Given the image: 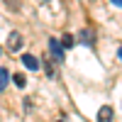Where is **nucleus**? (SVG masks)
I'll return each instance as SVG.
<instances>
[{"mask_svg":"<svg viewBox=\"0 0 122 122\" xmlns=\"http://www.w3.org/2000/svg\"><path fill=\"white\" fill-rule=\"evenodd\" d=\"M112 115H115V110L110 105H103L98 110V122H112Z\"/></svg>","mask_w":122,"mask_h":122,"instance_id":"f257e3e1","label":"nucleus"},{"mask_svg":"<svg viewBox=\"0 0 122 122\" xmlns=\"http://www.w3.org/2000/svg\"><path fill=\"white\" fill-rule=\"evenodd\" d=\"M49 49H51V54H54V59L56 61H61V59H64V49H61V44H59V39H49Z\"/></svg>","mask_w":122,"mask_h":122,"instance_id":"f03ea898","label":"nucleus"},{"mask_svg":"<svg viewBox=\"0 0 122 122\" xmlns=\"http://www.w3.org/2000/svg\"><path fill=\"white\" fill-rule=\"evenodd\" d=\"M22 64H25L29 71H37V68H39V59H37L34 54H22Z\"/></svg>","mask_w":122,"mask_h":122,"instance_id":"7ed1b4c3","label":"nucleus"},{"mask_svg":"<svg viewBox=\"0 0 122 122\" xmlns=\"http://www.w3.org/2000/svg\"><path fill=\"white\" fill-rule=\"evenodd\" d=\"M7 49H10V51H17V49H22V37H20L17 32L10 34V39H7Z\"/></svg>","mask_w":122,"mask_h":122,"instance_id":"20e7f679","label":"nucleus"},{"mask_svg":"<svg viewBox=\"0 0 122 122\" xmlns=\"http://www.w3.org/2000/svg\"><path fill=\"white\" fill-rule=\"evenodd\" d=\"M81 42H83V44H88V46H93V42H95L93 32H90V29H83V32H81Z\"/></svg>","mask_w":122,"mask_h":122,"instance_id":"39448f33","label":"nucleus"},{"mask_svg":"<svg viewBox=\"0 0 122 122\" xmlns=\"http://www.w3.org/2000/svg\"><path fill=\"white\" fill-rule=\"evenodd\" d=\"M59 44H61V49H71V46L76 44V37L73 34H64V39H61Z\"/></svg>","mask_w":122,"mask_h":122,"instance_id":"423d86ee","label":"nucleus"},{"mask_svg":"<svg viewBox=\"0 0 122 122\" xmlns=\"http://www.w3.org/2000/svg\"><path fill=\"white\" fill-rule=\"evenodd\" d=\"M7 81H10V73H7V68H0V93H3V90H5Z\"/></svg>","mask_w":122,"mask_h":122,"instance_id":"0eeeda50","label":"nucleus"},{"mask_svg":"<svg viewBox=\"0 0 122 122\" xmlns=\"http://www.w3.org/2000/svg\"><path fill=\"white\" fill-rule=\"evenodd\" d=\"M12 81H15V86H17V88H25V86H27V81H25V76H22V73H15V76H12Z\"/></svg>","mask_w":122,"mask_h":122,"instance_id":"6e6552de","label":"nucleus"},{"mask_svg":"<svg viewBox=\"0 0 122 122\" xmlns=\"http://www.w3.org/2000/svg\"><path fill=\"white\" fill-rule=\"evenodd\" d=\"M46 73L54 78V66H51V61H46Z\"/></svg>","mask_w":122,"mask_h":122,"instance_id":"1a4fd4ad","label":"nucleus"},{"mask_svg":"<svg viewBox=\"0 0 122 122\" xmlns=\"http://www.w3.org/2000/svg\"><path fill=\"white\" fill-rule=\"evenodd\" d=\"M110 3H112L115 7H120V5H122V0H110Z\"/></svg>","mask_w":122,"mask_h":122,"instance_id":"9d476101","label":"nucleus"},{"mask_svg":"<svg viewBox=\"0 0 122 122\" xmlns=\"http://www.w3.org/2000/svg\"><path fill=\"white\" fill-rule=\"evenodd\" d=\"M7 5H12V0H7Z\"/></svg>","mask_w":122,"mask_h":122,"instance_id":"9b49d317","label":"nucleus"},{"mask_svg":"<svg viewBox=\"0 0 122 122\" xmlns=\"http://www.w3.org/2000/svg\"><path fill=\"white\" fill-rule=\"evenodd\" d=\"M0 51H3V49H0Z\"/></svg>","mask_w":122,"mask_h":122,"instance_id":"f8f14e48","label":"nucleus"}]
</instances>
